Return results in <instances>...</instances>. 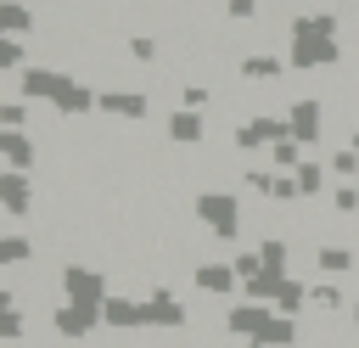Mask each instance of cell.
Wrapping results in <instances>:
<instances>
[{"mask_svg":"<svg viewBox=\"0 0 359 348\" xmlns=\"http://www.w3.org/2000/svg\"><path fill=\"white\" fill-rule=\"evenodd\" d=\"M275 309H280V314H292V320H297V314H303V309H309V286H303V281H297V275H286V281H280V292H275Z\"/></svg>","mask_w":359,"mask_h":348,"instance_id":"23","label":"cell"},{"mask_svg":"<svg viewBox=\"0 0 359 348\" xmlns=\"http://www.w3.org/2000/svg\"><path fill=\"white\" fill-rule=\"evenodd\" d=\"M297 163H303V140H292V135H286V140H275V146H269V168L292 174Z\"/></svg>","mask_w":359,"mask_h":348,"instance_id":"25","label":"cell"},{"mask_svg":"<svg viewBox=\"0 0 359 348\" xmlns=\"http://www.w3.org/2000/svg\"><path fill=\"white\" fill-rule=\"evenodd\" d=\"M22 337H28V320L17 309V292L0 286V342H22Z\"/></svg>","mask_w":359,"mask_h":348,"instance_id":"19","label":"cell"},{"mask_svg":"<svg viewBox=\"0 0 359 348\" xmlns=\"http://www.w3.org/2000/svg\"><path fill=\"white\" fill-rule=\"evenodd\" d=\"M247 348H275V342H258V337H252V342H247Z\"/></svg>","mask_w":359,"mask_h":348,"instance_id":"33","label":"cell"},{"mask_svg":"<svg viewBox=\"0 0 359 348\" xmlns=\"http://www.w3.org/2000/svg\"><path fill=\"white\" fill-rule=\"evenodd\" d=\"M0 163H6V157H0Z\"/></svg>","mask_w":359,"mask_h":348,"instance_id":"35","label":"cell"},{"mask_svg":"<svg viewBox=\"0 0 359 348\" xmlns=\"http://www.w3.org/2000/svg\"><path fill=\"white\" fill-rule=\"evenodd\" d=\"M348 146H353V152H359V123H353V129H348Z\"/></svg>","mask_w":359,"mask_h":348,"instance_id":"32","label":"cell"},{"mask_svg":"<svg viewBox=\"0 0 359 348\" xmlns=\"http://www.w3.org/2000/svg\"><path fill=\"white\" fill-rule=\"evenodd\" d=\"M286 67H292V62H286V56H275V51H247V56L236 62V73H241L247 84H275Z\"/></svg>","mask_w":359,"mask_h":348,"instance_id":"16","label":"cell"},{"mask_svg":"<svg viewBox=\"0 0 359 348\" xmlns=\"http://www.w3.org/2000/svg\"><path fill=\"white\" fill-rule=\"evenodd\" d=\"M297 348H320V342H297Z\"/></svg>","mask_w":359,"mask_h":348,"instance_id":"34","label":"cell"},{"mask_svg":"<svg viewBox=\"0 0 359 348\" xmlns=\"http://www.w3.org/2000/svg\"><path fill=\"white\" fill-rule=\"evenodd\" d=\"M0 157H6V168H34L45 152L34 146L28 129H0Z\"/></svg>","mask_w":359,"mask_h":348,"instance_id":"17","label":"cell"},{"mask_svg":"<svg viewBox=\"0 0 359 348\" xmlns=\"http://www.w3.org/2000/svg\"><path fill=\"white\" fill-rule=\"evenodd\" d=\"M269 314H275V303H252V297H247V303H230V309H224V337L252 342V337L264 331V320H269Z\"/></svg>","mask_w":359,"mask_h":348,"instance_id":"11","label":"cell"},{"mask_svg":"<svg viewBox=\"0 0 359 348\" xmlns=\"http://www.w3.org/2000/svg\"><path fill=\"white\" fill-rule=\"evenodd\" d=\"M258 258H264L269 275H292V241L286 236H264L258 241Z\"/></svg>","mask_w":359,"mask_h":348,"instance_id":"20","label":"cell"},{"mask_svg":"<svg viewBox=\"0 0 359 348\" xmlns=\"http://www.w3.org/2000/svg\"><path fill=\"white\" fill-rule=\"evenodd\" d=\"M107 297H112V286H107V269H95V264H62V303L101 309Z\"/></svg>","mask_w":359,"mask_h":348,"instance_id":"4","label":"cell"},{"mask_svg":"<svg viewBox=\"0 0 359 348\" xmlns=\"http://www.w3.org/2000/svg\"><path fill=\"white\" fill-rule=\"evenodd\" d=\"M191 213H196V225L213 236V241H236L241 236V225H247V213H241V196L236 191H219V185H208V191H196L191 196Z\"/></svg>","mask_w":359,"mask_h":348,"instance_id":"2","label":"cell"},{"mask_svg":"<svg viewBox=\"0 0 359 348\" xmlns=\"http://www.w3.org/2000/svg\"><path fill=\"white\" fill-rule=\"evenodd\" d=\"M258 11H264V0H224V17L230 22H252Z\"/></svg>","mask_w":359,"mask_h":348,"instance_id":"30","label":"cell"},{"mask_svg":"<svg viewBox=\"0 0 359 348\" xmlns=\"http://www.w3.org/2000/svg\"><path fill=\"white\" fill-rule=\"evenodd\" d=\"M34 28H39V17H34V6H28V0H0V34L28 39Z\"/></svg>","mask_w":359,"mask_h":348,"instance_id":"18","label":"cell"},{"mask_svg":"<svg viewBox=\"0 0 359 348\" xmlns=\"http://www.w3.org/2000/svg\"><path fill=\"white\" fill-rule=\"evenodd\" d=\"M337 28H342L337 11H297V17L286 22V34H292V45H286L292 73L337 67V62H342V39H337Z\"/></svg>","mask_w":359,"mask_h":348,"instance_id":"1","label":"cell"},{"mask_svg":"<svg viewBox=\"0 0 359 348\" xmlns=\"http://www.w3.org/2000/svg\"><path fill=\"white\" fill-rule=\"evenodd\" d=\"M28 107H34V101H22V95L0 101V129H28Z\"/></svg>","mask_w":359,"mask_h":348,"instance_id":"28","label":"cell"},{"mask_svg":"<svg viewBox=\"0 0 359 348\" xmlns=\"http://www.w3.org/2000/svg\"><path fill=\"white\" fill-rule=\"evenodd\" d=\"M191 286H196L202 297H230V292H241V275H236L230 258H202V264L191 269Z\"/></svg>","mask_w":359,"mask_h":348,"instance_id":"7","label":"cell"},{"mask_svg":"<svg viewBox=\"0 0 359 348\" xmlns=\"http://www.w3.org/2000/svg\"><path fill=\"white\" fill-rule=\"evenodd\" d=\"M309 303H314L320 314H342V309H348V297H342V281H314V286H309Z\"/></svg>","mask_w":359,"mask_h":348,"instance_id":"24","label":"cell"},{"mask_svg":"<svg viewBox=\"0 0 359 348\" xmlns=\"http://www.w3.org/2000/svg\"><path fill=\"white\" fill-rule=\"evenodd\" d=\"M140 309H146V331H180L185 320H191V303L174 292V286H146L140 292Z\"/></svg>","mask_w":359,"mask_h":348,"instance_id":"5","label":"cell"},{"mask_svg":"<svg viewBox=\"0 0 359 348\" xmlns=\"http://www.w3.org/2000/svg\"><path fill=\"white\" fill-rule=\"evenodd\" d=\"M67 84H73V73L56 67V62H28V67L17 73V95H22V101H45V107H56V101L67 95Z\"/></svg>","mask_w":359,"mask_h":348,"instance_id":"3","label":"cell"},{"mask_svg":"<svg viewBox=\"0 0 359 348\" xmlns=\"http://www.w3.org/2000/svg\"><path fill=\"white\" fill-rule=\"evenodd\" d=\"M17 264H34V236L6 230V236H0V269H17Z\"/></svg>","mask_w":359,"mask_h":348,"instance_id":"21","label":"cell"},{"mask_svg":"<svg viewBox=\"0 0 359 348\" xmlns=\"http://www.w3.org/2000/svg\"><path fill=\"white\" fill-rule=\"evenodd\" d=\"M95 326H101V309H79V303H56L50 309V331L62 342H90Z\"/></svg>","mask_w":359,"mask_h":348,"instance_id":"8","label":"cell"},{"mask_svg":"<svg viewBox=\"0 0 359 348\" xmlns=\"http://www.w3.org/2000/svg\"><path fill=\"white\" fill-rule=\"evenodd\" d=\"M123 51H129V62H146V67L157 62V39H151V34H129Z\"/></svg>","mask_w":359,"mask_h":348,"instance_id":"29","label":"cell"},{"mask_svg":"<svg viewBox=\"0 0 359 348\" xmlns=\"http://www.w3.org/2000/svg\"><path fill=\"white\" fill-rule=\"evenodd\" d=\"M292 135V123L280 118V112H252V118H241L236 123V152H264V146H275V140H286Z\"/></svg>","mask_w":359,"mask_h":348,"instance_id":"6","label":"cell"},{"mask_svg":"<svg viewBox=\"0 0 359 348\" xmlns=\"http://www.w3.org/2000/svg\"><path fill=\"white\" fill-rule=\"evenodd\" d=\"M314 269H320L325 281H342V275L359 269V253L342 247V241H314Z\"/></svg>","mask_w":359,"mask_h":348,"instance_id":"15","label":"cell"},{"mask_svg":"<svg viewBox=\"0 0 359 348\" xmlns=\"http://www.w3.org/2000/svg\"><path fill=\"white\" fill-rule=\"evenodd\" d=\"M101 326H107V331H146V309H140V297L112 292V297L101 303Z\"/></svg>","mask_w":359,"mask_h":348,"instance_id":"14","label":"cell"},{"mask_svg":"<svg viewBox=\"0 0 359 348\" xmlns=\"http://www.w3.org/2000/svg\"><path fill=\"white\" fill-rule=\"evenodd\" d=\"M0 208L11 219L34 213V180H28V168H0Z\"/></svg>","mask_w":359,"mask_h":348,"instance_id":"12","label":"cell"},{"mask_svg":"<svg viewBox=\"0 0 359 348\" xmlns=\"http://www.w3.org/2000/svg\"><path fill=\"white\" fill-rule=\"evenodd\" d=\"M22 67H28V45L0 34V73H22Z\"/></svg>","mask_w":359,"mask_h":348,"instance_id":"27","label":"cell"},{"mask_svg":"<svg viewBox=\"0 0 359 348\" xmlns=\"http://www.w3.org/2000/svg\"><path fill=\"white\" fill-rule=\"evenodd\" d=\"M331 213H337V219H353V213H359V180H342V185L331 191Z\"/></svg>","mask_w":359,"mask_h":348,"instance_id":"26","label":"cell"},{"mask_svg":"<svg viewBox=\"0 0 359 348\" xmlns=\"http://www.w3.org/2000/svg\"><path fill=\"white\" fill-rule=\"evenodd\" d=\"M95 112H107V118H118V123H146V112H151V95H146V90H118V84H107Z\"/></svg>","mask_w":359,"mask_h":348,"instance_id":"9","label":"cell"},{"mask_svg":"<svg viewBox=\"0 0 359 348\" xmlns=\"http://www.w3.org/2000/svg\"><path fill=\"white\" fill-rule=\"evenodd\" d=\"M348 326H353V331H359V297H353V303H348Z\"/></svg>","mask_w":359,"mask_h":348,"instance_id":"31","label":"cell"},{"mask_svg":"<svg viewBox=\"0 0 359 348\" xmlns=\"http://www.w3.org/2000/svg\"><path fill=\"white\" fill-rule=\"evenodd\" d=\"M292 174H297V191H303V202H314V196L325 191V174H331V168H325L320 157H303V163H297Z\"/></svg>","mask_w":359,"mask_h":348,"instance_id":"22","label":"cell"},{"mask_svg":"<svg viewBox=\"0 0 359 348\" xmlns=\"http://www.w3.org/2000/svg\"><path fill=\"white\" fill-rule=\"evenodd\" d=\"M163 135H168V146H202L208 140V118L196 107H174L163 118Z\"/></svg>","mask_w":359,"mask_h":348,"instance_id":"13","label":"cell"},{"mask_svg":"<svg viewBox=\"0 0 359 348\" xmlns=\"http://www.w3.org/2000/svg\"><path fill=\"white\" fill-rule=\"evenodd\" d=\"M286 123H292V140L314 146V140L325 135V101H320V95H297V101L286 107Z\"/></svg>","mask_w":359,"mask_h":348,"instance_id":"10","label":"cell"}]
</instances>
